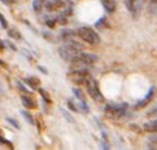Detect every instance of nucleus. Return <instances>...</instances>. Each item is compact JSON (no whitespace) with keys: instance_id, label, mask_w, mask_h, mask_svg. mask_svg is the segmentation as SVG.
<instances>
[{"instance_id":"obj_1","label":"nucleus","mask_w":157,"mask_h":150,"mask_svg":"<svg viewBox=\"0 0 157 150\" xmlns=\"http://www.w3.org/2000/svg\"><path fill=\"white\" fill-rule=\"evenodd\" d=\"M81 51H82V46L80 43H77V42H74V41L68 42L67 44L58 48V53H60L61 58L63 59V61H67V62H70L71 59L76 54L80 53Z\"/></svg>"},{"instance_id":"obj_2","label":"nucleus","mask_w":157,"mask_h":150,"mask_svg":"<svg viewBox=\"0 0 157 150\" xmlns=\"http://www.w3.org/2000/svg\"><path fill=\"white\" fill-rule=\"evenodd\" d=\"M95 62H96V56H95V54L84 53V52H80L78 54H76V56L71 59V61H70L72 68H75V69L89 67V66L94 64Z\"/></svg>"},{"instance_id":"obj_3","label":"nucleus","mask_w":157,"mask_h":150,"mask_svg":"<svg viewBox=\"0 0 157 150\" xmlns=\"http://www.w3.org/2000/svg\"><path fill=\"white\" fill-rule=\"evenodd\" d=\"M76 34L80 37V39H82L84 42H86L87 44H99L100 43V37L94 29L89 28V27H80L76 31Z\"/></svg>"},{"instance_id":"obj_4","label":"nucleus","mask_w":157,"mask_h":150,"mask_svg":"<svg viewBox=\"0 0 157 150\" xmlns=\"http://www.w3.org/2000/svg\"><path fill=\"white\" fill-rule=\"evenodd\" d=\"M128 105L127 104H119V105H106L104 107V114L109 119H121L125 115Z\"/></svg>"},{"instance_id":"obj_5","label":"nucleus","mask_w":157,"mask_h":150,"mask_svg":"<svg viewBox=\"0 0 157 150\" xmlns=\"http://www.w3.org/2000/svg\"><path fill=\"white\" fill-rule=\"evenodd\" d=\"M85 86H86V90H87V93L90 95V97L94 100V101H98V102H103L104 101L103 93L100 92V90H99V85H98V82L91 76H89V78L86 79Z\"/></svg>"},{"instance_id":"obj_6","label":"nucleus","mask_w":157,"mask_h":150,"mask_svg":"<svg viewBox=\"0 0 157 150\" xmlns=\"http://www.w3.org/2000/svg\"><path fill=\"white\" fill-rule=\"evenodd\" d=\"M67 106L70 110L75 112H80V114H87L89 112V106L85 101H81L78 98H68L67 100Z\"/></svg>"},{"instance_id":"obj_7","label":"nucleus","mask_w":157,"mask_h":150,"mask_svg":"<svg viewBox=\"0 0 157 150\" xmlns=\"http://www.w3.org/2000/svg\"><path fill=\"white\" fill-rule=\"evenodd\" d=\"M89 76L90 75L87 73L84 68H77V69H75V71L68 73V78H70V81H72L76 85H85L86 79L89 78Z\"/></svg>"},{"instance_id":"obj_8","label":"nucleus","mask_w":157,"mask_h":150,"mask_svg":"<svg viewBox=\"0 0 157 150\" xmlns=\"http://www.w3.org/2000/svg\"><path fill=\"white\" fill-rule=\"evenodd\" d=\"M142 2H143V0H124L125 8L128 9V12H129L134 18L138 16V14H140Z\"/></svg>"},{"instance_id":"obj_9","label":"nucleus","mask_w":157,"mask_h":150,"mask_svg":"<svg viewBox=\"0 0 157 150\" xmlns=\"http://www.w3.org/2000/svg\"><path fill=\"white\" fill-rule=\"evenodd\" d=\"M44 8L47 9L48 12H55V10H58V9L63 8V2H62V0H53V2H46Z\"/></svg>"},{"instance_id":"obj_10","label":"nucleus","mask_w":157,"mask_h":150,"mask_svg":"<svg viewBox=\"0 0 157 150\" xmlns=\"http://www.w3.org/2000/svg\"><path fill=\"white\" fill-rule=\"evenodd\" d=\"M153 95H155V87H151V88H150V91H148V93H147V95L144 96V98H143V100H141L140 102H137L134 107H136V108H141V107L146 106V105L148 104V102L151 101V100H152Z\"/></svg>"},{"instance_id":"obj_11","label":"nucleus","mask_w":157,"mask_h":150,"mask_svg":"<svg viewBox=\"0 0 157 150\" xmlns=\"http://www.w3.org/2000/svg\"><path fill=\"white\" fill-rule=\"evenodd\" d=\"M22 104H23V106H24L25 108H29V110L37 107V102L33 100V97L28 96V95H23V96H22Z\"/></svg>"},{"instance_id":"obj_12","label":"nucleus","mask_w":157,"mask_h":150,"mask_svg":"<svg viewBox=\"0 0 157 150\" xmlns=\"http://www.w3.org/2000/svg\"><path fill=\"white\" fill-rule=\"evenodd\" d=\"M101 5L108 13H114L117 9V2L115 0H100Z\"/></svg>"},{"instance_id":"obj_13","label":"nucleus","mask_w":157,"mask_h":150,"mask_svg":"<svg viewBox=\"0 0 157 150\" xmlns=\"http://www.w3.org/2000/svg\"><path fill=\"white\" fill-rule=\"evenodd\" d=\"M25 82L28 83L29 87H32V88H39V86H41V79H39L38 77H34V76L28 77L25 79Z\"/></svg>"},{"instance_id":"obj_14","label":"nucleus","mask_w":157,"mask_h":150,"mask_svg":"<svg viewBox=\"0 0 157 150\" xmlns=\"http://www.w3.org/2000/svg\"><path fill=\"white\" fill-rule=\"evenodd\" d=\"M46 5V0H33V10L36 13H41Z\"/></svg>"},{"instance_id":"obj_15","label":"nucleus","mask_w":157,"mask_h":150,"mask_svg":"<svg viewBox=\"0 0 157 150\" xmlns=\"http://www.w3.org/2000/svg\"><path fill=\"white\" fill-rule=\"evenodd\" d=\"M144 130L146 131H148V133H157V120L146 123L144 124Z\"/></svg>"},{"instance_id":"obj_16","label":"nucleus","mask_w":157,"mask_h":150,"mask_svg":"<svg viewBox=\"0 0 157 150\" xmlns=\"http://www.w3.org/2000/svg\"><path fill=\"white\" fill-rule=\"evenodd\" d=\"M148 149H157V136H151L148 139Z\"/></svg>"},{"instance_id":"obj_17","label":"nucleus","mask_w":157,"mask_h":150,"mask_svg":"<svg viewBox=\"0 0 157 150\" xmlns=\"http://www.w3.org/2000/svg\"><path fill=\"white\" fill-rule=\"evenodd\" d=\"M74 91V93H75V96H76V98H78V100H81V101H85V97H84V93L80 91L78 88H74L72 90Z\"/></svg>"},{"instance_id":"obj_18","label":"nucleus","mask_w":157,"mask_h":150,"mask_svg":"<svg viewBox=\"0 0 157 150\" xmlns=\"http://www.w3.org/2000/svg\"><path fill=\"white\" fill-rule=\"evenodd\" d=\"M22 115L24 116V119L27 120V121L29 123V124H34V121H33V119H32V115L31 114H29V112H27V111H22Z\"/></svg>"},{"instance_id":"obj_19","label":"nucleus","mask_w":157,"mask_h":150,"mask_svg":"<svg viewBox=\"0 0 157 150\" xmlns=\"http://www.w3.org/2000/svg\"><path fill=\"white\" fill-rule=\"evenodd\" d=\"M147 116L148 117H157V106L152 107L148 112H147Z\"/></svg>"},{"instance_id":"obj_20","label":"nucleus","mask_w":157,"mask_h":150,"mask_svg":"<svg viewBox=\"0 0 157 150\" xmlns=\"http://www.w3.org/2000/svg\"><path fill=\"white\" fill-rule=\"evenodd\" d=\"M9 35L10 37H13V38H15V39H21V33L19 32H17V31H9Z\"/></svg>"},{"instance_id":"obj_21","label":"nucleus","mask_w":157,"mask_h":150,"mask_svg":"<svg viewBox=\"0 0 157 150\" xmlns=\"http://www.w3.org/2000/svg\"><path fill=\"white\" fill-rule=\"evenodd\" d=\"M0 23H2L3 28H8V22H6V19L4 18V15L2 13H0Z\"/></svg>"},{"instance_id":"obj_22","label":"nucleus","mask_w":157,"mask_h":150,"mask_svg":"<svg viewBox=\"0 0 157 150\" xmlns=\"http://www.w3.org/2000/svg\"><path fill=\"white\" fill-rule=\"evenodd\" d=\"M39 92H41V95L43 96V98H44V100H47L48 102H51V98H50V96H48V93H46L42 88H39Z\"/></svg>"},{"instance_id":"obj_23","label":"nucleus","mask_w":157,"mask_h":150,"mask_svg":"<svg viewBox=\"0 0 157 150\" xmlns=\"http://www.w3.org/2000/svg\"><path fill=\"white\" fill-rule=\"evenodd\" d=\"M3 4H5V5H13V4H15L17 3V0H0Z\"/></svg>"},{"instance_id":"obj_24","label":"nucleus","mask_w":157,"mask_h":150,"mask_svg":"<svg viewBox=\"0 0 157 150\" xmlns=\"http://www.w3.org/2000/svg\"><path fill=\"white\" fill-rule=\"evenodd\" d=\"M6 120H8V121H9V123H12V124H13V125H14V126H15L17 129H19V125H18V123H17V121H14V120H12V119H9V117H8Z\"/></svg>"},{"instance_id":"obj_25","label":"nucleus","mask_w":157,"mask_h":150,"mask_svg":"<svg viewBox=\"0 0 157 150\" xmlns=\"http://www.w3.org/2000/svg\"><path fill=\"white\" fill-rule=\"evenodd\" d=\"M147 2H148L150 3V5H157V0H147Z\"/></svg>"},{"instance_id":"obj_26","label":"nucleus","mask_w":157,"mask_h":150,"mask_svg":"<svg viewBox=\"0 0 157 150\" xmlns=\"http://www.w3.org/2000/svg\"><path fill=\"white\" fill-rule=\"evenodd\" d=\"M4 48V43L2 42V41H0V49H3Z\"/></svg>"},{"instance_id":"obj_27","label":"nucleus","mask_w":157,"mask_h":150,"mask_svg":"<svg viewBox=\"0 0 157 150\" xmlns=\"http://www.w3.org/2000/svg\"><path fill=\"white\" fill-rule=\"evenodd\" d=\"M4 91H3V88H2V85H0V95H2Z\"/></svg>"}]
</instances>
